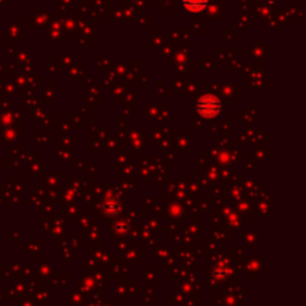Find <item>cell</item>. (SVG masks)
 Returning a JSON list of instances; mask_svg holds the SVG:
<instances>
[{
	"label": "cell",
	"mask_w": 306,
	"mask_h": 306,
	"mask_svg": "<svg viewBox=\"0 0 306 306\" xmlns=\"http://www.w3.org/2000/svg\"><path fill=\"white\" fill-rule=\"evenodd\" d=\"M198 110L204 118H214L221 112V102L210 94H204L198 102Z\"/></svg>",
	"instance_id": "obj_1"
},
{
	"label": "cell",
	"mask_w": 306,
	"mask_h": 306,
	"mask_svg": "<svg viewBox=\"0 0 306 306\" xmlns=\"http://www.w3.org/2000/svg\"><path fill=\"white\" fill-rule=\"evenodd\" d=\"M182 4L190 12H200L208 4V0H182Z\"/></svg>",
	"instance_id": "obj_2"
}]
</instances>
